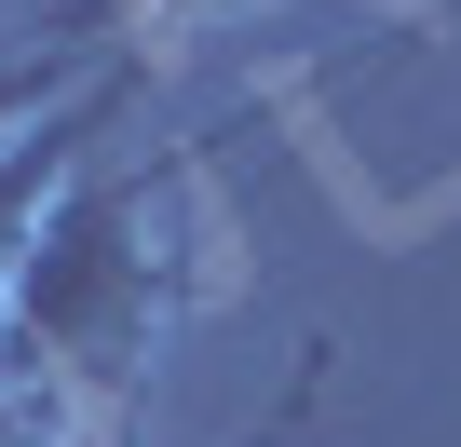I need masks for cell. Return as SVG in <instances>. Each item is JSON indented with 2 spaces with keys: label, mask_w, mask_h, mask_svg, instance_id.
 <instances>
[{
  "label": "cell",
  "mask_w": 461,
  "mask_h": 447,
  "mask_svg": "<svg viewBox=\"0 0 461 447\" xmlns=\"http://www.w3.org/2000/svg\"><path fill=\"white\" fill-rule=\"evenodd\" d=\"M203 163H217V136H190L136 176H68L55 217L28 231V258H14V285H0V393L41 407L82 447H136L149 353L217 285Z\"/></svg>",
  "instance_id": "obj_1"
},
{
  "label": "cell",
  "mask_w": 461,
  "mask_h": 447,
  "mask_svg": "<svg viewBox=\"0 0 461 447\" xmlns=\"http://www.w3.org/2000/svg\"><path fill=\"white\" fill-rule=\"evenodd\" d=\"M122 95H136V55H109L68 109H41L28 136H0V285H14V258H28V231H41V217H55V190L82 176V149L122 122Z\"/></svg>",
  "instance_id": "obj_2"
},
{
  "label": "cell",
  "mask_w": 461,
  "mask_h": 447,
  "mask_svg": "<svg viewBox=\"0 0 461 447\" xmlns=\"http://www.w3.org/2000/svg\"><path fill=\"white\" fill-rule=\"evenodd\" d=\"M326 380H339V353L312 339V353H299V380H285V407H272L258 434H230V447H299V434H312V407H326Z\"/></svg>",
  "instance_id": "obj_3"
},
{
  "label": "cell",
  "mask_w": 461,
  "mask_h": 447,
  "mask_svg": "<svg viewBox=\"0 0 461 447\" xmlns=\"http://www.w3.org/2000/svg\"><path fill=\"white\" fill-rule=\"evenodd\" d=\"M95 28H136V14H190V0H82Z\"/></svg>",
  "instance_id": "obj_4"
},
{
  "label": "cell",
  "mask_w": 461,
  "mask_h": 447,
  "mask_svg": "<svg viewBox=\"0 0 461 447\" xmlns=\"http://www.w3.org/2000/svg\"><path fill=\"white\" fill-rule=\"evenodd\" d=\"M420 14H434V28H447V14H461V0H420Z\"/></svg>",
  "instance_id": "obj_5"
}]
</instances>
